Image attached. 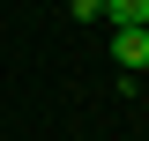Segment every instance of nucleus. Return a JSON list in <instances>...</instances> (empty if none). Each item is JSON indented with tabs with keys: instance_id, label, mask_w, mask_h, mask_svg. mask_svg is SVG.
<instances>
[{
	"instance_id": "2",
	"label": "nucleus",
	"mask_w": 149,
	"mask_h": 141,
	"mask_svg": "<svg viewBox=\"0 0 149 141\" xmlns=\"http://www.w3.org/2000/svg\"><path fill=\"white\" fill-rule=\"evenodd\" d=\"M97 22H112V30H149V0H104Z\"/></svg>"
},
{
	"instance_id": "1",
	"label": "nucleus",
	"mask_w": 149,
	"mask_h": 141,
	"mask_svg": "<svg viewBox=\"0 0 149 141\" xmlns=\"http://www.w3.org/2000/svg\"><path fill=\"white\" fill-rule=\"evenodd\" d=\"M112 59H119L127 74H142L149 67V30H112Z\"/></svg>"
},
{
	"instance_id": "3",
	"label": "nucleus",
	"mask_w": 149,
	"mask_h": 141,
	"mask_svg": "<svg viewBox=\"0 0 149 141\" xmlns=\"http://www.w3.org/2000/svg\"><path fill=\"white\" fill-rule=\"evenodd\" d=\"M104 15V0H74V22H97Z\"/></svg>"
}]
</instances>
